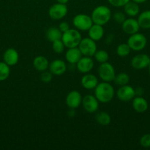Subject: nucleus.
Wrapping results in <instances>:
<instances>
[{"label": "nucleus", "mask_w": 150, "mask_h": 150, "mask_svg": "<svg viewBox=\"0 0 150 150\" xmlns=\"http://www.w3.org/2000/svg\"><path fill=\"white\" fill-rule=\"evenodd\" d=\"M94 89L95 97L97 98L99 102L107 103L111 101L114 98V88L110 84V82L103 81L101 83H99Z\"/></svg>", "instance_id": "f257e3e1"}, {"label": "nucleus", "mask_w": 150, "mask_h": 150, "mask_svg": "<svg viewBox=\"0 0 150 150\" xmlns=\"http://www.w3.org/2000/svg\"><path fill=\"white\" fill-rule=\"evenodd\" d=\"M91 16L94 23L104 26V25L107 24L111 18V10L107 6H97L94 9Z\"/></svg>", "instance_id": "f03ea898"}, {"label": "nucleus", "mask_w": 150, "mask_h": 150, "mask_svg": "<svg viewBox=\"0 0 150 150\" xmlns=\"http://www.w3.org/2000/svg\"><path fill=\"white\" fill-rule=\"evenodd\" d=\"M82 39V35L79 30L76 29H69L68 31L63 32L61 40L65 46L70 48L78 47Z\"/></svg>", "instance_id": "7ed1b4c3"}, {"label": "nucleus", "mask_w": 150, "mask_h": 150, "mask_svg": "<svg viewBox=\"0 0 150 150\" xmlns=\"http://www.w3.org/2000/svg\"><path fill=\"white\" fill-rule=\"evenodd\" d=\"M72 23L75 29L79 31H88L94 24L91 16L83 13L75 16L72 20Z\"/></svg>", "instance_id": "20e7f679"}, {"label": "nucleus", "mask_w": 150, "mask_h": 150, "mask_svg": "<svg viewBox=\"0 0 150 150\" xmlns=\"http://www.w3.org/2000/svg\"><path fill=\"white\" fill-rule=\"evenodd\" d=\"M98 73L102 81L105 82L113 81L116 75L114 67L107 62L100 64L98 68Z\"/></svg>", "instance_id": "39448f33"}, {"label": "nucleus", "mask_w": 150, "mask_h": 150, "mask_svg": "<svg viewBox=\"0 0 150 150\" xmlns=\"http://www.w3.org/2000/svg\"><path fill=\"white\" fill-rule=\"evenodd\" d=\"M126 43L130 47L131 50L139 51L146 47L147 44V39L144 35L137 32L130 35V37L128 38Z\"/></svg>", "instance_id": "423d86ee"}, {"label": "nucleus", "mask_w": 150, "mask_h": 150, "mask_svg": "<svg viewBox=\"0 0 150 150\" xmlns=\"http://www.w3.org/2000/svg\"><path fill=\"white\" fill-rule=\"evenodd\" d=\"M78 48L84 57H93L97 51L96 41L93 40L90 38H85L81 40Z\"/></svg>", "instance_id": "0eeeda50"}, {"label": "nucleus", "mask_w": 150, "mask_h": 150, "mask_svg": "<svg viewBox=\"0 0 150 150\" xmlns=\"http://www.w3.org/2000/svg\"><path fill=\"white\" fill-rule=\"evenodd\" d=\"M48 13L49 17L53 20H60L67 15L68 7L65 4L56 3L49 7Z\"/></svg>", "instance_id": "6e6552de"}, {"label": "nucleus", "mask_w": 150, "mask_h": 150, "mask_svg": "<svg viewBox=\"0 0 150 150\" xmlns=\"http://www.w3.org/2000/svg\"><path fill=\"white\" fill-rule=\"evenodd\" d=\"M116 95L121 101L127 102L132 100L135 97V89L127 84L121 86L116 92Z\"/></svg>", "instance_id": "1a4fd4ad"}, {"label": "nucleus", "mask_w": 150, "mask_h": 150, "mask_svg": "<svg viewBox=\"0 0 150 150\" xmlns=\"http://www.w3.org/2000/svg\"><path fill=\"white\" fill-rule=\"evenodd\" d=\"M99 100L95 95H87L82 98V104L84 109L88 113H94L99 109Z\"/></svg>", "instance_id": "9d476101"}, {"label": "nucleus", "mask_w": 150, "mask_h": 150, "mask_svg": "<svg viewBox=\"0 0 150 150\" xmlns=\"http://www.w3.org/2000/svg\"><path fill=\"white\" fill-rule=\"evenodd\" d=\"M149 63L150 57L145 54H138L131 60V65L135 70H143L146 68Z\"/></svg>", "instance_id": "9b49d317"}, {"label": "nucleus", "mask_w": 150, "mask_h": 150, "mask_svg": "<svg viewBox=\"0 0 150 150\" xmlns=\"http://www.w3.org/2000/svg\"><path fill=\"white\" fill-rule=\"evenodd\" d=\"M82 97L78 91H71L66 98V103L71 109H76L82 104Z\"/></svg>", "instance_id": "f8f14e48"}, {"label": "nucleus", "mask_w": 150, "mask_h": 150, "mask_svg": "<svg viewBox=\"0 0 150 150\" xmlns=\"http://www.w3.org/2000/svg\"><path fill=\"white\" fill-rule=\"evenodd\" d=\"M122 30L126 34L132 35L133 34L138 32L140 29V25L137 19L133 18H129L128 19H125L124 21L121 23Z\"/></svg>", "instance_id": "ddd939ff"}, {"label": "nucleus", "mask_w": 150, "mask_h": 150, "mask_svg": "<svg viewBox=\"0 0 150 150\" xmlns=\"http://www.w3.org/2000/svg\"><path fill=\"white\" fill-rule=\"evenodd\" d=\"M76 68L81 73H88L94 67V62L90 57H82L76 63Z\"/></svg>", "instance_id": "4468645a"}, {"label": "nucleus", "mask_w": 150, "mask_h": 150, "mask_svg": "<svg viewBox=\"0 0 150 150\" xmlns=\"http://www.w3.org/2000/svg\"><path fill=\"white\" fill-rule=\"evenodd\" d=\"M49 71L54 76H62L64 74L67 69L66 62L62 59H54L49 63Z\"/></svg>", "instance_id": "2eb2a0df"}, {"label": "nucleus", "mask_w": 150, "mask_h": 150, "mask_svg": "<svg viewBox=\"0 0 150 150\" xmlns=\"http://www.w3.org/2000/svg\"><path fill=\"white\" fill-rule=\"evenodd\" d=\"M19 60V54L15 48H7L3 54V62L9 66H14Z\"/></svg>", "instance_id": "dca6fc26"}, {"label": "nucleus", "mask_w": 150, "mask_h": 150, "mask_svg": "<svg viewBox=\"0 0 150 150\" xmlns=\"http://www.w3.org/2000/svg\"><path fill=\"white\" fill-rule=\"evenodd\" d=\"M99 81L96 76L90 73H85L81 79V84L82 87L88 90L95 89Z\"/></svg>", "instance_id": "f3484780"}, {"label": "nucleus", "mask_w": 150, "mask_h": 150, "mask_svg": "<svg viewBox=\"0 0 150 150\" xmlns=\"http://www.w3.org/2000/svg\"><path fill=\"white\" fill-rule=\"evenodd\" d=\"M65 57H66V60L69 64H76L78 62V61L82 57V54L81 51H79V48L75 47V48H69L66 52Z\"/></svg>", "instance_id": "a211bd4d"}, {"label": "nucleus", "mask_w": 150, "mask_h": 150, "mask_svg": "<svg viewBox=\"0 0 150 150\" xmlns=\"http://www.w3.org/2000/svg\"><path fill=\"white\" fill-rule=\"evenodd\" d=\"M88 31L89 38L94 41L100 40L104 36V30L101 25L94 23Z\"/></svg>", "instance_id": "6ab92c4d"}, {"label": "nucleus", "mask_w": 150, "mask_h": 150, "mask_svg": "<svg viewBox=\"0 0 150 150\" xmlns=\"http://www.w3.org/2000/svg\"><path fill=\"white\" fill-rule=\"evenodd\" d=\"M149 104L145 98L137 96L132 99V108L136 112L144 113L148 109Z\"/></svg>", "instance_id": "aec40b11"}, {"label": "nucleus", "mask_w": 150, "mask_h": 150, "mask_svg": "<svg viewBox=\"0 0 150 150\" xmlns=\"http://www.w3.org/2000/svg\"><path fill=\"white\" fill-rule=\"evenodd\" d=\"M33 67L36 70L40 72H43L49 69V62L48 59L44 56H38L33 60Z\"/></svg>", "instance_id": "412c9836"}, {"label": "nucleus", "mask_w": 150, "mask_h": 150, "mask_svg": "<svg viewBox=\"0 0 150 150\" xmlns=\"http://www.w3.org/2000/svg\"><path fill=\"white\" fill-rule=\"evenodd\" d=\"M124 12L127 16L130 17H135L138 16L140 12V7L138 3L135 2L133 1H129V2L126 3L124 6Z\"/></svg>", "instance_id": "4be33fe9"}, {"label": "nucleus", "mask_w": 150, "mask_h": 150, "mask_svg": "<svg viewBox=\"0 0 150 150\" xmlns=\"http://www.w3.org/2000/svg\"><path fill=\"white\" fill-rule=\"evenodd\" d=\"M62 36H63V32L59 29V28L50 27L46 32V37L47 40L51 42L58 40H61Z\"/></svg>", "instance_id": "5701e85b"}, {"label": "nucleus", "mask_w": 150, "mask_h": 150, "mask_svg": "<svg viewBox=\"0 0 150 150\" xmlns=\"http://www.w3.org/2000/svg\"><path fill=\"white\" fill-rule=\"evenodd\" d=\"M138 21L142 29H150V10H145L138 16Z\"/></svg>", "instance_id": "b1692460"}, {"label": "nucleus", "mask_w": 150, "mask_h": 150, "mask_svg": "<svg viewBox=\"0 0 150 150\" xmlns=\"http://www.w3.org/2000/svg\"><path fill=\"white\" fill-rule=\"evenodd\" d=\"M95 119L96 122L102 126L108 125L111 122V117H110V114L104 111H100V112L97 113Z\"/></svg>", "instance_id": "393cba45"}, {"label": "nucleus", "mask_w": 150, "mask_h": 150, "mask_svg": "<svg viewBox=\"0 0 150 150\" xmlns=\"http://www.w3.org/2000/svg\"><path fill=\"white\" fill-rule=\"evenodd\" d=\"M115 84L118 85L119 86H124L128 84L129 81V76L126 73H120L119 74L116 75L115 79L113 80Z\"/></svg>", "instance_id": "a878e982"}, {"label": "nucleus", "mask_w": 150, "mask_h": 150, "mask_svg": "<svg viewBox=\"0 0 150 150\" xmlns=\"http://www.w3.org/2000/svg\"><path fill=\"white\" fill-rule=\"evenodd\" d=\"M10 74V66L4 62H0V81L7 80Z\"/></svg>", "instance_id": "bb28decb"}, {"label": "nucleus", "mask_w": 150, "mask_h": 150, "mask_svg": "<svg viewBox=\"0 0 150 150\" xmlns=\"http://www.w3.org/2000/svg\"><path fill=\"white\" fill-rule=\"evenodd\" d=\"M131 48L127 43H121L118 45L116 48V54L120 57H126L130 54Z\"/></svg>", "instance_id": "cd10ccee"}, {"label": "nucleus", "mask_w": 150, "mask_h": 150, "mask_svg": "<svg viewBox=\"0 0 150 150\" xmlns=\"http://www.w3.org/2000/svg\"><path fill=\"white\" fill-rule=\"evenodd\" d=\"M94 57H95V59L98 62H99L100 64L101 63L106 62L108 61L109 59V54L104 50H97L96 51L95 54H94Z\"/></svg>", "instance_id": "c85d7f7f"}, {"label": "nucleus", "mask_w": 150, "mask_h": 150, "mask_svg": "<svg viewBox=\"0 0 150 150\" xmlns=\"http://www.w3.org/2000/svg\"><path fill=\"white\" fill-rule=\"evenodd\" d=\"M65 45L62 40H58L52 42V49L57 54H61L65 49Z\"/></svg>", "instance_id": "c756f323"}, {"label": "nucleus", "mask_w": 150, "mask_h": 150, "mask_svg": "<svg viewBox=\"0 0 150 150\" xmlns=\"http://www.w3.org/2000/svg\"><path fill=\"white\" fill-rule=\"evenodd\" d=\"M140 144L141 146L144 148L150 147V134H144V136H141L140 139Z\"/></svg>", "instance_id": "7c9ffc66"}, {"label": "nucleus", "mask_w": 150, "mask_h": 150, "mask_svg": "<svg viewBox=\"0 0 150 150\" xmlns=\"http://www.w3.org/2000/svg\"><path fill=\"white\" fill-rule=\"evenodd\" d=\"M52 78L53 74L50 71H47V70L43 71L41 75V80L44 83H49L52 80Z\"/></svg>", "instance_id": "2f4dec72"}, {"label": "nucleus", "mask_w": 150, "mask_h": 150, "mask_svg": "<svg viewBox=\"0 0 150 150\" xmlns=\"http://www.w3.org/2000/svg\"><path fill=\"white\" fill-rule=\"evenodd\" d=\"M113 19H114L115 21L118 23H121V24L124 21H125L126 18H125V14L122 12H116V13L113 14Z\"/></svg>", "instance_id": "473e14b6"}, {"label": "nucleus", "mask_w": 150, "mask_h": 150, "mask_svg": "<svg viewBox=\"0 0 150 150\" xmlns=\"http://www.w3.org/2000/svg\"><path fill=\"white\" fill-rule=\"evenodd\" d=\"M107 1L113 7H124L130 0H107Z\"/></svg>", "instance_id": "72a5a7b5"}, {"label": "nucleus", "mask_w": 150, "mask_h": 150, "mask_svg": "<svg viewBox=\"0 0 150 150\" xmlns=\"http://www.w3.org/2000/svg\"><path fill=\"white\" fill-rule=\"evenodd\" d=\"M58 28H59V29H60V30L63 33V32H66V31L69 30V29H70V26H69V24L67 23V22L63 21V22H61L60 24H59Z\"/></svg>", "instance_id": "f704fd0d"}, {"label": "nucleus", "mask_w": 150, "mask_h": 150, "mask_svg": "<svg viewBox=\"0 0 150 150\" xmlns=\"http://www.w3.org/2000/svg\"><path fill=\"white\" fill-rule=\"evenodd\" d=\"M135 95H137V96H141L144 90H143V89L141 87H138L136 88V89H135Z\"/></svg>", "instance_id": "c9c22d12"}, {"label": "nucleus", "mask_w": 150, "mask_h": 150, "mask_svg": "<svg viewBox=\"0 0 150 150\" xmlns=\"http://www.w3.org/2000/svg\"><path fill=\"white\" fill-rule=\"evenodd\" d=\"M57 3H60V4H66L69 2V0H56Z\"/></svg>", "instance_id": "e433bc0d"}, {"label": "nucleus", "mask_w": 150, "mask_h": 150, "mask_svg": "<svg viewBox=\"0 0 150 150\" xmlns=\"http://www.w3.org/2000/svg\"><path fill=\"white\" fill-rule=\"evenodd\" d=\"M132 1H135V2L138 3V4H142V3L146 2L147 0H132Z\"/></svg>", "instance_id": "4c0bfd02"}, {"label": "nucleus", "mask_w": 150, "mask_h": 150, "mask_svg": "<svg viewBox=\"0 0 150 150\" xmlns=\"http://www.w3.org/2000/svg\"><path fill=\"white\" fill-rule=\"evenodd\" d=\"M148 67H149V76H150V63H149V64Z\"/></svg>", "instance_id": "58836bf2"}]
</instances>
